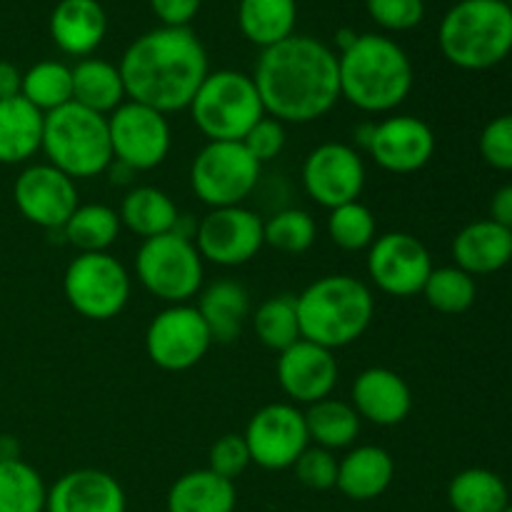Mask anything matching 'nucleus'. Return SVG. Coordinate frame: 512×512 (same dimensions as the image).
I'll return each instance as SVG.
<instances>
[{"label": "nucleus", "mask_w": 512, "mask_h": 512, "mask_svg": "<svg viewBox=\"0 0 512 512\" xmlns=\"http://www.w3.org/2000/svg\"><path fill=\"white\" fill-rule=\"evenodd\" d=\"M355 38H358V33H355V30L343 28L338 35H335V43H338L340 50H345V48H350V45L355 43Z\"/></svg>", "instance_id": "8fccbe9b"}, {"label": "nucleus", "mask_w": 512, "mask_h": 512, "mask_svg": "<svg viewBox=\"0 0 512 512\" xmlns=\"http://www.w3.org/2000/svg\"><path fill=\"white\" fill-rule=\"evenodd\" d=\"M20 95L40 113L73 103V70L60 60H40L23 73Z\"/></svg>", "instance_id": "f704fd0d"}, {"label": "nucleus", "mask_w": 512, "mask_h": 512, "mask_svg": "<svg viewBox=\"0 0 512 512\" xmlns=\"http://www.w3.org/2000/svg\"><path fill=\"white\" fill-rule=\"evenodd\" d=\"M365 150L388 173L410 175L433 160L435 133L415 115H390L373 125V135Z\"/></svg>", "instance_id": "a211bd4d"}, {"label": "nucleus", "mask_w": 512, "mask_h": 512, "mask_svg": "<svg viewBox=\"0 0 512 512\" xmlns=\"http://www.w3.org/2000/svg\"><path fill=\"white\" fill-rule=\"evenodd\" d=\"M365 10L380 28L393 33L413 30L425 18L423 0H365Z\"/></svg>", "instance_id": "a19ab883"}, {"label": "nucleus", "mask_w": 512, "mask_h": 512, "mask_svg": "<svg viewBox=\"0 0 512 512\" xmlns=\"http://www.w3.org/2000/svg\"><path fill=\"white\" fill-rule=\"evenodd\" d=\"M128 100L170 115L190 108L208 78V50L190 28L148 30L125 48L118 63Z\"/></svg>", "instance_id": "f03ea898"}, {"label": "nucleus", "mask_w": 512, "mask_h": 512, "mask_svg": "<svg viewBox=\"0 0 512 512\" xmlns=\"http://www.w3.org/2000/svg\"><path fill=\"white\" fill-rule=\"evenodd\" d=\"M423 295L430 308L438 313L460 315L473 308L478 285H475L473 275L460 270L458 265H448V268H433Z\"/></svg>", "instance_id": "e433bc0d"}, {"label": "nucleus", "mask_w": 512, "mask_h": 512, "mask_svg": "<svg viewBox=\"0 0 512 512\" xmlns=\"http://www.w3.org/2000/svg\"><path fill=\"white\" fill-rule=\"evenodd\" d=\"M13 200L28 223L45 230H63L80 205L78 185L50 163L28 165L15 178Z\"/></svg>", "instance_id": "f3484780"}, {"label": "nucleus", "mask_w": 512, "mask_h": 512, "mask_svg": "<svg viewBox=\"0 0 512 512\" xmlns=\"http://www.w3.org/2000/svg\"><path fill=\"white\" fill-rule=\"evenodd\" d=\"M305 428H308L310 443L325 450H343L355 443L360 435V415L345 400L325 398L308 405L305 413Z\"/></svg>", "instance_id": "7c9ffc66"}, {"label": "nucleus", "mask_w": 512, "mask_h": 512, "mask_svg": "<svg viewBox=\"0 0 512 512\" xmlns=\"http://www.w3.org/2000/svg\"><path fill=\"white\" fill-rule=\"evenodd\" d=\"M23 88V73L10 60H0V100L18 98Z\"/></svg>", "instance_id": "de8ad7c7"}, {"label": "nucleus", "mask_w": 512, "mask_h": 512, "mask_svg": "<svg viewBox=\"0 0 512 512\" xmlns=\"http://www.w3.org/2000/svg\"><path fill=\"white\" fill-rule=\"evenodd\" d=\"M298 0H240L238 28L260 50L273 48L295 35Z\"/></svg>", "instance_id": "c85d7f7f"}, {"label": "nucleus", "mask_w": 512, "mask_h": 512, "mask_svg": "<svg viewBox=\"0 0 512 512\" xmlns=\"http://www.w3.org/2000/svg\"><path fill=\"white\" fill-rule=\"evenodd\" d=\"M293 470L300 485H305L308 490H318V493L333 490L338 483V458L333 450L318 448V445H308L303 455L295 460Z\"/></svg>", "instance_id": "ea45409f"}, {"label": "nucleus", "mask_w": 512, "mask_h": 512, "mask_svg": "<svg viewBox=\"0 0 512 512\" xmlns=\"http://www.w3.org/2000/svg\"><path fill=\"white\" fill-rule=\"evenodd\" d=\"M203 263L193 238L173 230L140 243L135 255V275L153 298L168 305H183L203 288Z\"/></svg>", "instance_id": "6e6552de"}, {"label": "nucleus", "mask_w": 512, "mask_h": 512, "mask_svg": "<svg viewBox=\"0 0 512 512\" xmlns=\"http://www.w3.org/2000/svg\"><path fill=\"white\" fill-rule=\"evenodd\" d=\"M73 70V103L110 115L128 100L118 65L103 58H83Z\"/></svg>", "instance_id": "c756f323"}, {"label": "nucleus", "mask_w": 512, "mask_h": 512, "mask_svg": "<svg viewBox=\"0 0 512 512\" xmlns=\"http://www.w3.org/2000/svg\"><path fill=\"white\" fill-rule=\"evenodd\" d=\"M113 160L133 173H145L165 163L173 145L168 115L135 100H125L108 115Z\"/></svg>", "instance_id": "9b49d317"}, {"label": "nucleus", "mask_w": 512, "mask_h": 512, "mask_svg": "<svg viewBox=\"0 0 512 512\" xmlns=\"http://www.w3.org/2000/svg\"><path fill=\"white\" fill-rule=\"evenodd\" d=\"M453 258L468 275L498 273L512 260V230L490 218L465 225L453 240Z\"/></svg>", "instance_id": "b1692460"}, {"label": "nucleus", "mask_w": 512, "mask_h": 512, "mask_svg": "<svg viewBox=\"0 0 512 512\" xmlns=\"http://www.w3.org/2000/svg\"><path fill=\"white\" fill-rule=\"evenodd\" d=\"M45 113L23 95L0 100V165L28 163L43 145Z\"/></svg>", "instance_id": "393cba45"}, {"label": "nucleus", "mask_w": 512, "mask_h": 512, "mask_svg": "<svg viewBox=\"0 0 512 512\" xmlns=\"http://www.w3.org/2000/svg\"><path fill=\"white\" fill-rule=\"evenodd\" d=\"M120 228L123 225L118 210L103 203H88L75 208L63 225V233L78 253H108L110 245L118 240Z\"/></svg>", "instance_id": "473e14b6"}, {"label": "nucleus", "mask_w": 512, "mask_h": 512, "mask_svg": "<svg viewBox=\"0 0 512 512\" xmlns=\"http://www.w3.org/2000/svg\"><path fill=\"white\" fill-rule=\"evenodd\" d=\"M250 460L263 470H288L310 445L305 413L293 403H270L248 420L243 433Z\"/></svg>", "instance_id": "2eb2a0df"}, {"label": "nucleus", "mask_w": 512, "mask_h": 512, "mask_svg": "<svg viewBox=\"0 0 512 512\" xmlns=\"http://www.w3.org/2000/svg\"><path fill=\"white\" fill-rule=\"evenodd\" d=\"M265 245L288 255H300L313 248L318 228L308 210L285 208L263 220Z\"/></svg>", "instance_id": "58836bf2"}, {"label": "nucleus", "mask_w": 512, "mask_h": 512, "mask_svg": "<svg viewBox=\"0 0 512 512\" xmlns=\"http://www.w3.org/2000/svg\"><path fill=\"white\" fill-rule=\"evenodd\" d=\"M193 243L200 258L220 268L250 263L265 248L263 220L245 205L213 208L195 225Z\"/></svg>", "instance_id": "ddd939ff"}, {"label": "nucleus", "mask_w": 512, "mask_h": 512, "mask_svg": "<svg viewBox=\"0 0 512 512\" xmlns=\"http://www.w3.org/2000/svg\"><path fill=\"white\" fill-rule=\"evenodd\" d=\"M118 215L120 225L143 240L180 230V220H183L173 198L153 185H140L130 190L120 203Z\"/></svg>", "instance_id": "cd10ccee"}, {"label": "nucleus", "mask_w": 512, "mask_h": 512, "mask_svg": "<svg viewBox=\"0 0 512 512\" xmlns=\"http://www.w3.org/2000/svg\"><path fill=\"white\" fill-rule=\"evenodd\" d=\"M253 83L265 115L280 123H315L340 100L338 55L323 40L290 35L273 48L260 50Z\"/></svg>", "instance_id": "f257e3e1"}, {"label": "nucleus", "mask_w": 512, "mask_h": 512, "mask_svg": "<svg viewBox=\"0 0 512 512\" xmlns=\"http://www.w3.org/2000/svg\"><path fill=\"white\" fill-rule=\"evenodd\" d=\"M238 503L235 483L220 478L213 470H190L180 475L168 490V512H233Z\"/></svg>", "instance_id": "bb28decb"}, {"label": "nucleus", "mask_w": 512, "mask_h": 512, "mask_svg": "<svg viewBox=\"0 0 512 512\" xmlns=\"http://www.w3.org/2000/svg\"><path fill=\"white\" fill-rule=\"evenodd\" d=\"M213 345L208 325L198 308L190 303L168 305L150 320L145 330V353L168 373H183L195 368Z\"/></svg>", "instance_id": "f8f14e48"}, {"label": "nucleus", "mask_w": 512, "mask_h": 512, "mask_svg": "<svg viewBox=\"0 0 512 512\" xmlns=\"http://www.w3.org/2000/svg\"><path fill=\"white\" fill-rule=\"evenodd\" d=\"M448 503L455 512H503L510 505V493L493 470L468 468L450 480Z\"/></svg>", "instance_id": "2f4dec72"}, {"label": "nucleus", "mask_w": 512, "mask_h": 512, "mask_svg": "<svg viewBox=\"0 0 512 512\" xmlns=\"http://www.w3.org/2000/svg\"><path fill=\"white\" fill-rule=\"evenodd\" d=\"M125 490L110 473L80 468L60 475L48 488L45 512H125Z\"/></svg>", "instance_id": "aec40b11"}, {"label": "nucleus", "mask_w": 512, "mask_h": 512, "mask_svg": "<svg viewBox=\"0 0 512 512\" xmlns=\"http://www.w3.org/2000/svg\"><path fill=\"white\" fill-rule=\"evenodd\" d=\"M150 10L165 28H188L203 0H148Z\"/></svg>", "instance_id": "a18cd8bd"}, {"label": "nucleus", "mask_w": 512, "mask_h": 512, "mask_svg": "<svg viewBox=\"0 0 512 512\" xmlns=\"http://www.w3.org/2000/svg\"><path fill=\"white\" fill-rule=\"evenodd\" d=\"M188 110L195 128L208 138V143H243L250 128L265 118L253 75L230 68L210 70Z\"/></svg>", "instance_id": "0eeeda50"}, {"label": "nucleus", "mask_w": 512, "mask_h": 512, "mask_svg": "<svg viewBox=\"0 0 512 512\" xmlns=\"http://www.w3.org/2000/svg\"><path fill=\"white\" fill-rule=\"evenodd\" d=\"M303 188L310 200L333 210L353 203L365 190L363 155L348 143H323L303 160Z\"/></svg>", "instance_id": "dca6fc26"}, {"label": "nucleus", "mask_w": 512, "mask_h": 512, "mask_svg": "<svg viewBox=\"0 0 512 512\" xmlns=\"http://www.w3.org/2000/svg\"><path fill=\"white\" fill-rule=\"evenodd\" d=\"M275 373H278L280 388L293 400V405H313L333 395L340 368L333 350L298 340L280 353Z\"/></svg>", "instance_id": "6ab92c4d"}, {"label": "nucleus", "mask_w": 512, "mask_h": 512, "mask_svg": "<svg viewBox=\"0 0 512 512\" xmlns=\"http://www.w3.org/2000/svg\"><path fill=\"white\" fill-rule=\"evenodd\" d=\"M360 420L393 428L400 425L413 410V393L403 375L390 368H368L355 378L353 403Z\"/></svg>", "instance_id": "412c9836"}, {"label": "nucleus", "mask_w": 512, "mask_h": 512, "mask_svg": "<svg viewBox=\"0 0 512 512\" xmlns=\"http://www.w3.org/2000/svg\"><path fill=\"white\" fill-rule=\"evenodd\" d=\"M65 300L88 320H113L130 300V275L110 253H78L65 268Z\"/></svg>", "instance_id": "9d476101"}, {"label": "nucleus", "mask_w": 512, "mask_h": 512, "mask_svg": "<svg viewBox=\"0 0 512 512\" xmlns=\"http://www.w3.org/2000/svg\"><path fill=\"white\" fill-rule=\"evenodd\" d=\"M20 458V445L13 435H0V460Z\"/></svg>", "instance_id": "09e8293b"}, {"label": "nucleus", "mask_w": 512, "mask_h": 512, "mask_svg": "<svg viewBox=\"0 0 512 512\" xmlns=\"http://www.w3.org/2000/svg\"><path fill=\"white\" fill-rule=\"evenodd\" d=\"M490 220L512 230V185L495 190L493 200H490Z\"/></svg>", "instance_id": "49530a36"}, {"label": "nucleus", "mask_w": 512, "mask_h": 512, "mask_svg": "<svg viewBox=\"0 0 512 512\" xmlns=\"http://www.w3.org/2000/svg\"><path fill=\"white\" fill-rule=\"evenodd\" d=\"M445 60L463 70H488L512 53V13L505 0H460L438 30Z\"/></svg>", "instance_id": "39448f33"}, {"label": "nucleus", "mask_w": 512, "mask_h": 512, "mask_svg": "<svg viewBox=\"0 0 512 512\" xmlns=\"http://www.w3.org/2000/svg\"><path fill=\"white\" fill-rule=\"evenodd\" d=\"M480 155L498 170H512V115H500L480 135Z\"/></svg>", "instance_id": "37998d69"}, {"label": "nucleus", "mask_w": 512, "mask_h": 512, "mask_svg": "<svg viewBox=\"0 0 512 512\" xmlns=\"http://www.w3.org/2000/svg\"><path fill=\"white\" fill-rule=\"evenodd\" d=\"M48 485L23 458L0 460V512H45Z\"/></svg>", "instance_id": "72a5a7b5"}, {"label": "nucleus", "mask_w": 512, "mask_h": 512, "mask_svg": "<svg viewBox=\"0 0 512 512\" xmlns=\"http://www.w3.org/2000/svg\"><path fill=\"white\" fill-rule=\"evenodd\" d=\"M433 273V260L423 240L410 233H385L368 248V275L375 288L393 298L423 293Z\"/></svg>", "instance_id": "4468645a"}, {"label": "nucleus", "mask_w": 512, "mask_h": 512, "mask_svg": "<svg viewBox=\"0 0 512 512\" xmlns=\"http://www.w3.org/2000/svg\"><path fill=\"white\" fill-rule=\"evenodd\" d=\"M48 163L73 180H88L105 173L113 163L108 115L68 103L45 113L43 145Z\"/></svg>", "instance_id": "423d86ee"}, {"label": "nucleus", "mask_w": 512, "mask_h": 512, "mask_svg": "<svg viewBox=\"0 0 512 512\" xmlns=\"http://www.w3.org/2000/svg\"><path fill=\"white\" fill-rule=\"evenodd\" d=\"M505 3H508V8H510V13H512V0H505Z\"/></svg>", "instance_id": "3c124183"}, {"label": "nucleus", "mask_w": 512, "mask_h": 512, "mask_svg": "<svg viewBox=\"0 0 512 512\" xmlns=\"http://www.w3.org/2000/svg\"><path fill=\"white\" fill-rule=\"evenodd\" d=\"M340 98L363 113H393L413 90L415 70L393 38L363 33L338 53Z\"/></svg>", "instance_id": "7ed1b4c3"}, {"label": "nucleus", "mask_w": 512, "mask_h": 512, "mask_svg": "<svg viewBox=\"0 0 512 512\" xmlns=\"http://www.w3.org/2000/svg\"><path fill=\"white\" fill-rule=\"evenodd\" d=\"M263 165L243 143H205L190 165V185L200 203L213 208L243 205L253 195Z\"/></svg>", "instance_id": "1a4fd4ad"}, {"label": "nucleus", "mask_w": 512, "mask_h": 512, "mask_svg": "<svg viewBox=\"0 0 512 512\" xmlns=\"http://www.w3.org/2000/svg\"><path fill=\"white\" fill-rule=\"evenodd\" d=\"M300 338L338 350L363 338L375 315L373 290L353 275H323L295 295Z\"/></svg>", "instance_id": "20e7f679"}, {"label": "nucleus", "mask_w": 512, "mask_h": 512, "mask_svg": "<svg viewBox=\"0 0 512 512\" xmlns=\"http://www.w3.org/2000/svg\"><path fill=\"white\" fill-rule=\"evenodd\" d=\"M328 235L340 250H348V253L368 250L373 240L378 238L375 213L360 200L338 205L328 215Z\"/></svg>", "instance_id": "4c0bfd02"}, {"label": "nucleus", "mask_w": 512, "mask_h": 512, "mask_svg": "<svg viewBox=\"0 0 512 512\" xmlns=\"http://www.w3.org/2000/svg\"><path fill=\"white\" fill-rule=\"evenodd\" d=\"M255 335L260 343L270 350H288L300 338V320L295 295H275V298L263 300L253 315Z\"/></svg>", "instance_id": "c9c22d12"}, {"label": "nucleus", "mask_w": 512, "mask_h": 512, "mask_svg": "<svg viewBox=\"0 0 512 512\" xmlns=\"http://www.w3.org/2000/svg\"><path fill=\"white\" fill-rule=\"evenodd\" d=\"M108 33V15L98 0H60L50 15V38L73 58H88Z\"/></svg>", "instance_id": "4be33fe9"}, {"label": "nucleus", "mask_w": 512, "mask_h": 512, "mask_svg": "<svg viewBox=\"0 0 512 512\" xmlns=\"http://www.w3.org/2000/svg\"><path fill=\"white\" fill-rule=\"evenodd\" d=\"M395 478V460L380 445H358L338 460L335 488L355 503H368L388 493Z\"/></svg>", "instance_id": "5701e85b"}, {"label": "nucleus", "mask_w": 512, "mask_h": 512, "mask_svg": "<svg viewBox=\"0 0 512 512\" xmlns=\"http://www.w3.org/2000/svg\"><path fill=\"white\" fill-rule=\"evenodd\" d=\"M198 313L208 325L213 343H233L240 338L243 323L250 315V295L235 280H215L200 293Z\"/></svg>", "instance_id": "a878e982"}, {"label": "nucleus", "mask_w": 512, "mask_h": 512, "mask_svg": "<svg viewBox=\"0 0 512 512\" xmlns=\"http://www.w3.org/2000/svg\"><path fill=\"white\" fill-rule=\"evenodd\" d=\"M243 145L260 165L270 163V160L278 158L285 148V125L280 123V120L265 115V118H260L258 123L250 128V133L243 138Z\"/></svg>", "instance_id": "c03bdc74"}, {"label": "nucleus", "mask_w": 512, "mask_h": 512, "mask_svg": "<svg viewBox=\"0 0 512 512\" xmlns=\"http://www.w3.org/2000/svg\"><path fill=\"white\" fill-rule=\"evenodd\" d=\"M250 463L253 460H250L248 443H245L243 435L235 433H228L215 440L208 453V470H213L220 478L230 480V483H235L248 470Z\"/></svg>", "instance_id": "79ce46f5"}, {"label": "nucleus", "mask_w": 512, "mask_h": 512, "mask_svg": "<svg viewBox=\"0 0 512 512\" xmlns=\"http://www.w3.org/2000/svg\"><path fill=\"white\" fill-rule=\"evenodd\" d=\"M503 512H512V505H508V508H505Z\"/></svg>", "instance_id": "603ef678"}]
</instances>
